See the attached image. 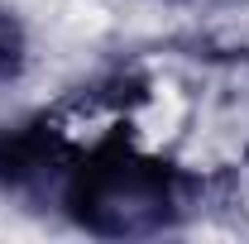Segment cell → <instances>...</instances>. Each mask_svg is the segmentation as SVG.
<instances>
[{
	"mask_svg": "<svg viewBox=\"0 0 249 244\" xmlns=\"http://www.w3.org/2000/svg\"><path fill=\"white\" fill-rule=\"evenodd\" d=\"M77 215L101 235H144L173 215V187L154 163L115 153L82 173Z\"/></svg>",
	"mask_w": 249,
	"mask_h": 244,
	"instance_id": "obj_1",
	"label": "cell"
},
{
	"mask_svg": "<svg viewBox=\"0 0 249 244\" xmlns=\"http://www.w3.org/2000/svg\"><path fill=\"white\" fill-rule=\"evenodd\" d=\"M19 48H24V43H19V24H15L10 15H0V82L19 67Z\"/></svg>",
	"mask_w": 249,
	"mask_h": 244,
	"instance_id": "obj_2",
	"label": "cell"
}]
</instances>
